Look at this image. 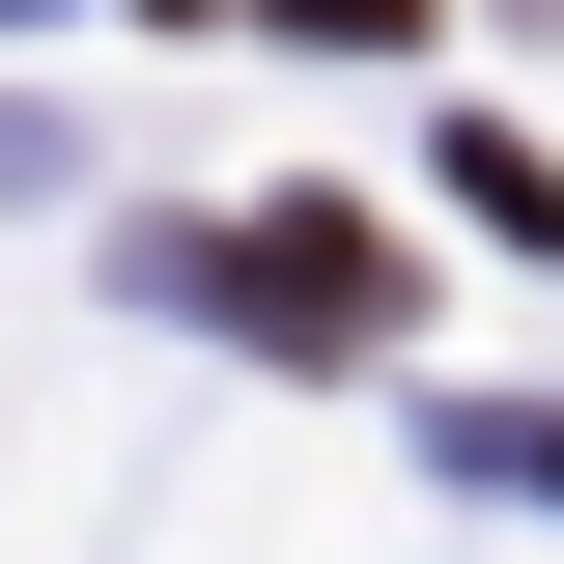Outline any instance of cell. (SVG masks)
<instances>
[{"mask_svg": "<svg viewBox=\"0 0 564 564\" xmlns=\"http://www.w3.org/2000/svg\"><path fill=\"white\" fill-rule=\"evenodd\" d=\"M254 311H282V339H367V311H395V254H367L339 198H282V226H254Z\"/></svg>", "mask_w": 564, "mask_h": 564, "instance_id": "1", "label": "cell"}]
</instances>
